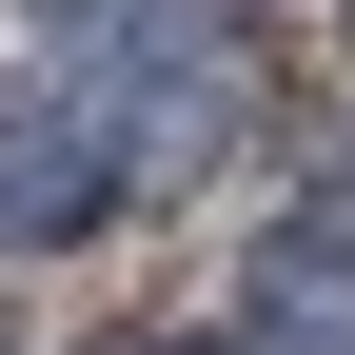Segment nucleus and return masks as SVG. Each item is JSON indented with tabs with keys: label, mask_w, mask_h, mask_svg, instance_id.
<instances>
[{
	"label": "nucleus",
	"mask_w": 355,
	"mask_h": 355,
	"mask_svg": "<svg viewBox=\"0 0 355 355\" xmlns=\"http://www.w3.org/2000/svg\"><path fill=\"white\" fill-rule=\"evenodd\" d=\"M119 198H158V178L99 119V79H20V99H0V257H79Z\"/></svg>",
	"instance_id": "1"
},
{
	"label": "nucleus",
	"mask_w": 355,
	"mask_h": 355,
	"mask_svg": "<svg viewBox=\"0 0 355 355\" xmlns=\"http://www.w3.org/2000/svg\"><path fill=\"white\" fill-rule=\"evenodd\" d=\"M257 355H355V217L336 198H296L277 237H257V316H237Z\"/></svg>",
	"instance_id": "2"
},
{
	"label": "nucleus",
	"mask_w": 355,
	"mask_h": 355,
	"mask_svg": "<svg viewBox=\"0 0 355 355\" xmlns=\"http://www.w3.org/2000/svg\"><path fill=\"white\" fill-rule=\"evenodd\" d=\"M99 355H257V336H99Z\"/></svg>",
	"instance_id": "3"
}]
</instances>
